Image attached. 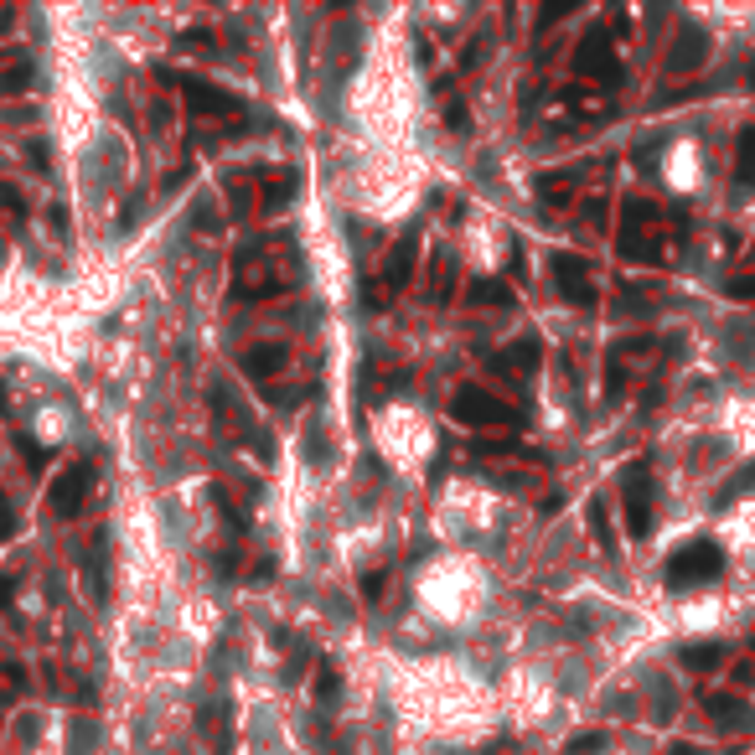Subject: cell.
Instances as JSON below:
<instances>
[{"label": "cell", "instance_id": "obj_2", "mask_svg": "<svg viewBox=\"0 0 755 755\" xmlns=\"http://www.w3.org/2000/svg\"><path fill=\"white\" fill-rule=\"evenodd\" d=\"M755 181V130L740 135V187H750Z\"/></svg>", "mask_w": 755, "mask_h": 755}, {"label": "cell", "instance_id": "obj_1", "mask_svg": "<svg viewBox=\"0 0 755 755\" xmlns=\"http://www.w3.org/2000/svg\"><path fill=\"white\" fill-rule=\"evenodd\" d=\"M724 559H719V549L714 543H688V549L668 564V580L673 585H693V580H704V575H714Z\"/></svg>", "mask_w": 755, "mask_h": 755}, {"label": "cell", "instance_id": "obj_3", "mask_svg": "<svg viewBox=\"0 0 755 755\" xmlns=\"http://www.w3.org/2000/svg\"><path fill=\"white\" fill-rule=\"evenodd\" d=\"M750 487H755V461H750V466H745V471L730 481V497H740V492H750Z\"/></svg>", "mask_w": 755, "mask_h": 755}]
</instances>
